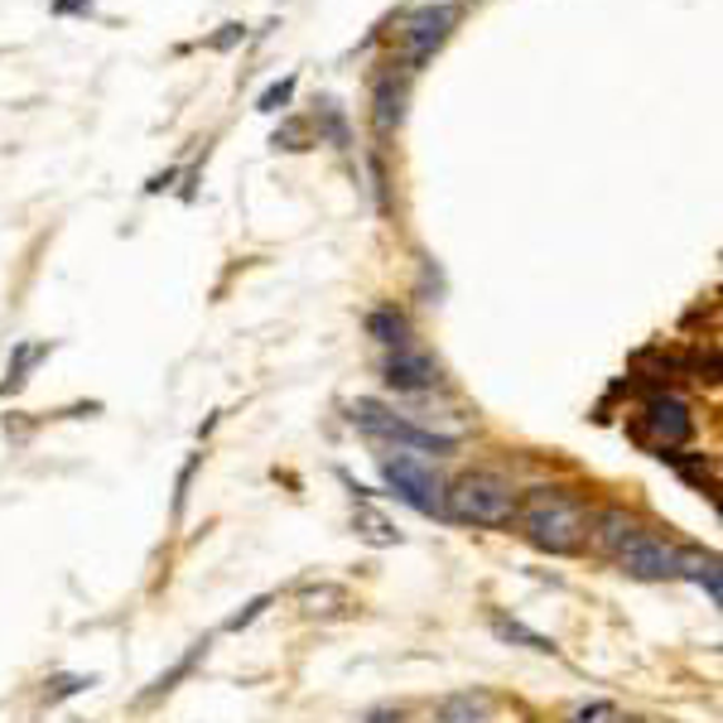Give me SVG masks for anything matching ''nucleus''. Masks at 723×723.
<instances>
[{"label":"nucleus","instance_id":"nucleus-13","mask_svg":"<svg viewBox=\"0 0 723 723\" xmlns=\"http://www.w3.org/2000/svg\"><path fill=\"white\" fill-rule=\"evenodd\" d=\"M675 574L704 583L709 598L719 603V560H714V554H704V550H675Z\"/></svg>","mask_w":723,"mask_h":723},{"label":"nucleus","instance_id":"nucleus-2","mask_svg":"<svg viewBox=\"0 0 723 723\" xmlns=\"http://www.w3.org/2000/svg\"><path fill=\"white\" fill-rule=\"evenodd\" d=\"M444 517L458 526H488V531H507L517 521V488L492 468H472L444 488Z\"/></svg>","mask_w":723,"mask_h":723},{"label":"nucleus","instance_id":"nucleus-20","mask_svg":"<svg viewBox=\"0 0 723 723\" xmlns=\"http://www.w3.org/2000/svg\"><path fill=\"white\" fill-rule=\"evenodd\" d=\"M266 608H271V598H256V603L246 608V613H236V618L227 622V632H236V628H252V622H256L261 613H266Z\"/></svg>","mask_w":723,"mask_h":723},{"label":"nucleus","instance_id":"nucleus-3","mask_svg":"<svg viewBox=\"0 0 723 723\" xmlns=\"http://www.w3.org/2000/svg\"><path fill=\"white\" fill-rule=\"evenodd\" d=\"M353 425L362 429V435L371 439H391L400 444V449H415V454H454L458 439L454 435H435V429H420L410 420H396L386 406H377V400H357L353 406Z\"/></svg>","mask_w":723,"mask_h":723},{"label":"nucleus","instance_id":"nucleus-16","mask_svg":"<svg viewBox=\"0 0 723 723\" xmlns=\"http://www.w3.org/2000/svg\"><path fill=\"white\" fill-rule=\"evenodd\" d=\"M492 632L502 637V642H526L531 651H554L550 637H540V632H531V628H521V622H507V618H492Z\"/></svg>","mask_w":723,"mask_h":723},{"label":"nucleus","instance_id":"nucleus-12","mask_svg":"<svg viewBox=\"0 0 723 723\" xmlns=\"http://www.w3.org/2000/svg\"><path fill=\"white\" fill-rule=\"evenodd\" d=\"M353 531H357V540H367V546H400L396 521L381 517L377 507H357L353 511Z\"/></svg>","mask_w":723,"mask_h":723},{"label":"nucleus","instance_id":"nucleus-22","mask_svg":"<svg viewBox=\"0 0 723 723\" xmlns=\"http://www.w3.org/2000/svg\"><path fill=\"white\" fill-rule=\"evenodd\" d=\"M96 0H53V16H92Z\"/></svg>","mask_w":723,"mask_h":723},{"label":"nucleus","instance_id":"nucleus-11","mask_svg":"<svg viewBox=\"0 0 723 723\" xmlns=\"http://www.w3.org/2000/svg\"><path fill=\"white\" fill-rule=\"evenodd\" d=\"M406 96H410V82H406V73H386V78H377V131L381 135H391L400 121H406Z\"/></svg>","mask_w":723,"mask_h":723},{"label":"nucleus","instance_id":"nucleus-18","mask_svg":"<svg viewBox=\"0 0 723 723\" xmlns=\"http://www.w3.org/2000/svg\"><path fill=\"white\" fill-rule=\"evenodd\" d=\"M569 723H637V719L622 714V709H613V704H589V709H579Z\"/></svg>","mask_w":723,"mask_h":723},{"label":"nucleus","instance_id":"nucleus-4","mask_svg":"<svg viewBox=\"0 0 723 723\" xmlns=\"http://www.w3.org/2000/svg\"><path fill=\"white\" fill-rule=\"evenodd\" d=\"M386 482H391V492L400 497V502H410L415 511H425V517H444V488L435 478V468L415 464L410 454H396L381 464Z\"/></svg>","mask_w":723,"mask_h":723},{"label":"nucleus","instance_id":"nucleus-19","mask_svg":"<svg viewBox=\"0 0 723 723\" xmlns=\"http://www.w3.org/2000/svg\"><path fill=\"white\" fill-rule=\"evenodd\" d=\"M44 353H49V347H20V353H16V367H10V377H6V391H16V386L24 381V371H30Z\"/></svg>","mask_w":723,"mask_h":723},{"label":"nucleus","instance_id":"nucleus-10","mask_svg":"<svg viewBox=\"0 0 723 723\" xmlns=\"http://www.w3.org/2000/svg\"><path fill=\"white\" fill-rule=\"evenodd\" d=\"M637 531H642V526H637V517H628L622 507H608V511H598V517H589V540L603 554H618Z\"/></svg>","mask_w":723,"mask_h":723},{"label":"nucleus","instance_id":"nucleus-7","mask_svg":"<svg viewBox=\"0 0 723 723\" xmlns=\"http://www.w3.org/2000/svg\"><path fill=\"white\" fill-rule=\"evenodd\" d=\"M454 20H458L454 6H425V10H415V16L406 20V53H410V63H425L429 53H435L444 39H449Z\"/></svg>","mask_w":723,"mask_h":723},{"label":"nucleus","instance_id":"nucleus-24","mask_svg":"<svg viewBox=\"0 0 723 723\" xmlns=\"http://www.w3.org/2000/svg\"><path fill=\"white\" fill-rule=\"evenodd\" d=\"M371 723H400L396 714H371Z\"/></svg>","mask_w":723,"mask_h":723},{"label":"nucleus","instance_id":"nucleus-23","mask_svg":"<svg viewBox=\"0 0 723 723\" xmlns=\"http://www.w3.org/2000/svg\"><path fill=\"white\" fill-rule=\"evenodd\" d=\"M236 39H242V24H222V34L213 39V49H232Z\"/></svg>","mask_w":723,"mask_h":723},{"label":"nucleus","instance_id":"nucleus-17","mask_svg":"<svg viewBox=\"0 0 723 723\" xmlns=\"http://www.w3.org/2000/svg\"><path fill=\"white\" fill-rule=\"evenodd\" d=\"M295 88H299V78H295V73L281 78V82H271V88L256 96V111H281V106H289V96H295Z\"/></svg>","mask_w":723,"mask_h":723},{"label":"nucleus","instance_id":"nucleus-15","mask_svg":"<svg viewBox=\"0 0 723 723\" xmlns=\"http://www.w3.org/2000/svg\"><path fill=\"white\" fill-rule=\"evenodd\" d=\"M367 333L377 343H386V347L410 343V324H406V314H396V309H371L367 314Z\"/></svg>","mask_w":723,"mask_h":723},{"label":"nucleus","instance_id":"nucleus-8","mask_svg":"<svg viewBox=\"0 0 723 723\" xmlns=\"http://www.w3.org/2000/svg\"><path fill=\"white\" fill-rule=\"evenodd\" d=\"M386 386H396V391H429V386H439L435 357H425L410 343L391 347V357H386Z\"/></svg>","mask_w":723,"mask_h":723},{"label":"nucleus","instance_id":"nucleus-1","mask_svg":"<svg viewBox=\"0 0 723 723\" xmlns=\"http://www.w3.org/2000/svg\"><path fill=\"white\" fill-rule=\"evenodd\" d=\"M517 526L531 546L550 554H574L589 540V507L564 488H531L517 497Z\"/></svg>","mask_w":723,"mask_h":723},{"label":"nucleus","instance_id":"nucleus-9","mask_svg":"<svg viewBox=\"0 0 723 723\" xmlns=\"http://www.w3.org/2000/svg\"><path fill=\"white\" fill-rule=\"evenodd\" d=\"M299 613L304 618H353L357 613V598H353V589H343V583H333V579H324V583H309V589H299Z\"/></svg>","mask_w":723,"mask_h":723},{"label":"nucleus","instance_id":"nucleus-14","mask_svg":"<svg viewBox=\"0 0 723 723\" xmlns=\"http://www.w3.org/2000/svg\"><path fill=\"white\" fill-rule=\"evenodd\" d=\"M439 723H492L488 694H454V700H444Z\"/></svg>","mask_w":723,"mask_h":723},{"label":"nucleus","instance_id":"nucleus-5","mask_svg":"<svg viewBox=\"0 0 723 723\" xmlns=\"http://www.w3.org/2000/svg\"><path fill=\"white\" fill-rule=\"evenodd\" d=\"M613 560L622 564V574L632 579H646V583H661V579H675V546H665L661 536L651 531H637L628 546H622Z\"/></svg>","mask_w":723,"mask_h":723},{"label":"nucleus","instance_id":"nucleus-21","mask_svg":"<svg viewBox=\"0 0 723 723\" xmlns=\"http://www.w3.org/2000/svg\"><path fill=\"white\" fill-rule=\"evenodd\" d=\"M92 680H82V675H63V680H53V690H49V700H63V694H78V690H88Z\"/></svg>","mask_w":723,"mask_h":723},{"label":"nucleus","instance_id":"nucleus-6","mask_svg":"<svg viewBox=\"0 0 723 723\" xmlns=\"http://www.w3.org/2000/svg\"><path fill=\"white\" fill-rule=\"evenodd\" d=\"M642 435L656 444V449H680L690 435H694V420H690V406L685 400H675V396H656V400H646V410H642Z\"/></svg>","mask_w":723,"mask_h":723}]
</instances>
